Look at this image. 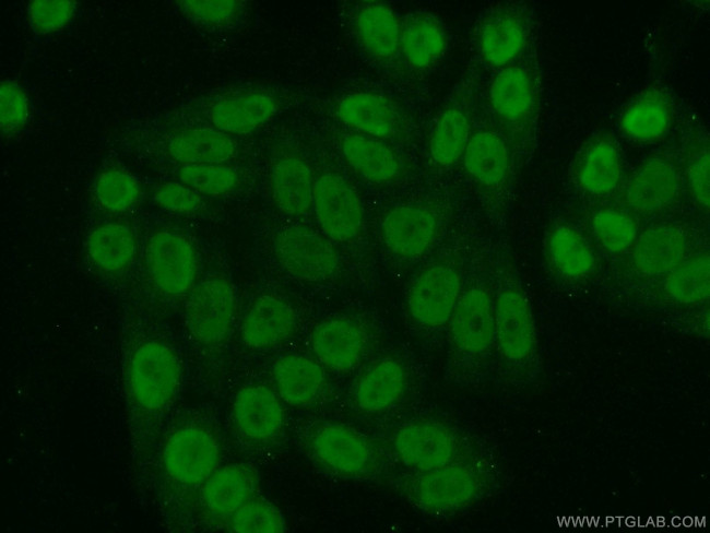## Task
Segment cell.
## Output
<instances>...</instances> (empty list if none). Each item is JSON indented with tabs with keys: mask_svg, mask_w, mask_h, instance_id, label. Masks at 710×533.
<instances>
[{
	"mask_svg": "<svg viewBox=\"0 0 710 533\" xmlns=\"http://www.w3.org/2000/svg\"><path fill=\"white\" fill-rule=\"evenodd\" d=\"M488 474L471 457L426 471L398 475L400 494L418 511L442 517L477 500L488 485Z\"/></svg>",
	"mask_w": 710,
	"mask_h": 533,
	"instance_id": "cell-1",
	"label": "cell"
},
{
	"mask_svg": "<svg viewBox=\"0 0 710 533\" xmlns=\"http://www.w3.org/2000/svg\"><path fill=\"white\" fill-rule=\"evenodd\" d=\"M181 363L176 352L159 340L138 344L125 370L128 404L135 416H156L170 407L180 389Z\"/></svg>",
	"mask_w": 710,
	"mask_h": 533,
	"instance_id": "cell-2",
	"label": "cell"
},
{
	"mask_svg": "<svg viewBox=\"0 0 710 533\" xmlns=\"http://www.w3.org/2000/svg\"><path fill=\"white\" fill-rule=\"evenodd\" d=\"M541 94V72L531 51L493 72L487 87V104L507 139L522 140L534 132Z\"/></svg>",
	"mask_w": 710,
	"mask_h": 533,
	"instance_id": "cell-3",
	"label": "cell"
},
{
	"mask_svg": "<svg viewBox=\"0 0 710 533\" xmlns=\"http://www.w3.org/2000/svg\"><path fill=\"white\" fill-rule=\"evenodd\" d=\"M535 34V15L521 1L497 2L477 19L472 48L477 61L493 72L530 52Z\"/></svg>",
	"mask_w": 710,
	"mask_h": 533,
	"instance_id": "cell-4",
	"label": "cell"
},
{
	"mask_svg": "<svg viewBox=\"0 0 710 533\" xmlns=\"http://www.w3.org/2000/svg\"><path fill=\"white\" fill-rule=\"evenodd\" d=\"M306 450L317 465L346 479H370L384 467V457L367 435L339 422L313 424L306 433Z\"/></svg>",
	"mask_w": 710,
	"mask_h": 533,
	"instance_id": "cell-5",
	"label": "cell"
},
{
	"mask_svg": "<svg viewBox=\"0 0 710 533\" xmlns=\"http://www.w3.org/2000/svg\"><path fill=\"white\" fill-rule=\"evenodd\" d=\"M279 102L268 92L239 86L213 92L190 103L180 121L208 126L230 137H244L264 127Z\"/></svg>",
	"mask_w": 710,
	"mask_h": 533,
	"instance_id": "cell-6",
	"label": "cell"
},
{
	"mask_svg": "<svg viewBox=\"0 0 710 533\" xmlns=\"http://www.w3.org/2000/svg\"><path fill=\"white\" fill-rule=\"evenodd\" d=\"M389 448L404 471H426L468 458L460 433L446 421L414 415L390 430Z\"/></svg>",
	"mask_w": 710,
	"mask_h": 533,
	"instance_id": "cell-7",
	"label": "cell"
},
{
	"mask_svg": "<svg viewBox=\"0 0 710 533\" xmlns=\"http://www.w3.org/2000/svg\"><path fill=\"white\" fill-rule=\"evenodd\" d=\"M144 262L161 294L178 297L194 287L199 258L194 244L185 234L170 228L151 232L145 240Z\"/></svg>",
	"mask_w": 710,
	"mask_h": 533,
	"instance_id": "cell-8",
	"label": "cell"
},
{
	"mask_svg": "<svg viewBox=\"0 0 710 533\" xmlns=\"http://www.w3.org/2000/svg\"><path fill=\"white\" fill-rule=\"evenodd\" d=\"M221 448L216 436L206 427L187 424L167 437L162 452L166 475L176 484L202 485L218 467Z\"/></svg>",
	"mask_w": 710,
	"mask_h": 533,
	"instance_id": "cell-9",
	"label": "cell"
},
{
	"mask_svg": "<svg viewBox=\"0 0 710 533\" xmlns=\"http://www.w3.org/2000/svg\"><path fill=\"white\" fill-rule=\"evenodd\" d=\"M236 315L232 284L212 276L197 284L185 305V323L190 336L203 345H215L229 334Z\"/></svg>",
	"mask_w": 710,
	"mask_h": 533,
	"instance_id": "cell-10",
	"label": "cell"
},
{
	"mask_svg": "<svg viewBox=\"0 0 710 533\" xmlns=\"http://www.w3.org/2000/svg\"><path fill=\"white\" fill-rule=\"evenodd\" d=\"M461 293V279L453 268L430 266L417 275L409 288V317L421 330L434 332L442 329L447 327Z\"/></svg>",
	"mask_w": 710,
	"mask_h": 533,
	"instance_id": "cell-11",
	"label": "cell"
},
{
	"mask_svg": "<svg viewBox=\"0 0 710 533\" xmlns=\"http://www.w3.org/2000/svg\"><path fill=\"white\" fill-rule=\"evenodd\" d=\"M274 252L286 273L307 282L328 280L339 266L333 246L321 234L304 225L282 228L274 240Z\"/></svg>",
	"mask_w": 710,
	"mask_h": 533,
	"instance_id": "cell-12",
	"label": "cell"
},
{
	"mask_svg": "<svg viewBox=\"0 0 710 533\" xmlns=\"http://www.w3.org/2000/svg\"><path fill=\"white\" fill-rule=\"evenodd\" d=\"M312 209L328 238L347 242L359 235L364 220L362 202L341 175L324 173L315 179Z\"/></svg>",
	"mask_w": 710,
	"mask_h": 533,
	"instance_id": "cell-13",
	"label": "cell"
},
{
	"mask_svg": "<svg viewBox=\"0 0 710 533\" xmlns=\"http://www.w3.org/2000/svg\"><path fill=\"white\" fill-rule=\"evenodd\" d=\"M453 351L468 358L483 356L495 343L494 298L482 286L462 291L447 324Z\"/></svg>",
	"mask_w": 710,
	"mask_h": 533,
	"instance_id": "cell-14",
	"label": "cell"
},
{
	"mask_svg": "<svg viewBox=\"0 0 710 533\" xmlns=\"http://www.w3.org/2000/svg\"><path fill=\"white\" fill-rule=\"evenodd\" d=\"M495 343L511 364H523L536 348V329L526 296L516 287L501 288L494 299Z\"/></svg>",
	"mask_w": 710,
	"mask_h": 533,
	"instance_id": "cell-15",
	"label": "cell"
},
{
	"mask_svg": "<svg viewBox=\"0 0 710 533\" xmlns=\"http://www.w3.org/2000/svg\"><path fill=\"white\" fill-rule=\"evenodd\" d=\"M351 28L372 61L386 68L401 66L402 19L392 8L376 1L362 2L352 12Z\"/></svg>",
	"mask_w": 710,
	"mask_h": 533,
	"instance_id": "cell-16",
	"label": "cell"
},
{
	"mask_svg": "<svg viewBox=\"0 0 710 533\" xmlns=\"http://www.w3.org/2000/svg\"><path fill=\"white\" fill-rule=\"evenodd\" d=\"M682 191L681 173L670 158L651 156L630 176L625 200L628 208L640 215H655L678 200Z\"/></svg>",
	"mask_w": 710,
	"mask_h": 533,
	"instance_id": "cell-17",
	"label": "cell"
},
{
	"mask_svg": "<svg viewBox=\"0 0 710 533\" xmlns=\"http://www.w3.org/2000/svg\"><path fill=\"white\" fill-rule=\"evenodd\" d=\"M571 174L576 186L589 196L614 192L623 178V158L615 139L599 133L585 141L573 159Z\"/></svg>",
	"mask_w": 710,
	"mask_h": 533,
	"instance_id": "cell-18",
	"label": "cell"
},
{
	"mask_svg": "<svg viewBox=\"0 0 710 533\" xmlns=\"http://www.w3.org/2000/svg\"><path fill=\"white\" fill-rule=\"evenodd\" d=\"M448 49L442 21L431 12L414 11L402 19L401 66L415 74L431 71Z\"/></svg>",
	"mask_w": 710,
	"mask_h": 533,
	"instance_id": "cell-19",
	"label": "cell"
},
{
	"mask_svg": "<svg viewBox=\"0 0 710 533\" xmlns=\"http://www.w3.org/2000/svg\"><path fill=\"white\" fill-rule=\"evenodd\" d=\"M439 224L436 214L422 205H399L381 223L386 247L401 258L423 254L435 241Z\"/></svg>",
	"mask_w": 710,
	"mask_h": 533,
	"instance_id": "cell-20",
	"label": "cell"
},
{
	"mask_svg": "<svg viewBox=\"0 0 710 533\" xmlns=\"http://www.w3.org/2000/svg\"><path fill=\"white\" fill-rule=\"evenodd\" d=\"M310 345L320 364L338 372H347L363 359L367 335L352 319L330 318L316 325Z\"/></svg>",
	"mask_w": 710,
	"mask_h": 533,
	"instance_id": "cell-21",
	"label": "cell"
},
{
	"mask_svg": "<svg viewBox=\"0 0 710 533\" xmlns=\"http://www.w3.org/2000/svg\"><path fill=\"white\" fill-rule=\"evenodd\" d=\"M232 416L239 435L253 442L275 438L285 421L280 399L263 384L240 389L233 402Z\"/></svg>",
	"mask_w": 710,
	"mask_h": 533,
	"instance_id": "cell-22",
	"label": "cell"
},
{
	"mask_svg": "<svg viewBox=\"0 0 710 533\" xmlns=\"http://www.w3.org/2000/svg\"><path fill=\"white\" fill-rule=\"evenodd\" d=\"M674 114L670 92L661 85H650L626 104L619 116V128L632 141L653 142L667 133Z\"/></svg>",
	"mask_w": 710,
	"mask_h": 533,
	"instance_id": "cell-23",
	"label": "cell"
},
{
	"mask_svg": "<svg viewBox=\"0 0 710 533\" xmlns=\"http://www.w3.org/2000/svg\"><path fill=\"white\" fill-rule=\"evenodd\" d=\"M335 114L342 123L357 133L377 139L394 137L403 119L392 100L374 92H354L341 97Z\"/></svg>",
	"mask_w": 710,
	"mask_h": 533,
	"instance_id": "cell-24",
	"label": "cell"
},
{
	"mask_svg": "<svg viewBox=\"0 0 710 533\" xmlns=\"http://www.w3.org/2000/svg\"><path fill=\"white\" fill-rule=\"evenodd\" d=\"M407 372L397 358L386 357L375 362L357 380L353 401L358 410L380 414L399 406L406 396Z\"/></svg>",
	"mask_w": 710,
	"mask_h": 533,
	"instance_id": "cell-25",
	"label": "cell"
},
{
	"mask_svg": "<svg viewBox=\"0 0 710 533\" xmlns=\"http://www.w3.org/2000/svg\"><path fill=\"white\" fill-rule=\"evenodd\" d=\"M84 249L90 262L97 270L118 273L130 266L137 257L138 233L123 220L98 221L87 229Z\"/></svg>",
	"mask_w": 710,
	"mask_h": 533,
	"instance_id": "cell-26",
	"label": "cell"
},
{
	"mask_svg": "<svg viewBox=\"0 0 710 533\" xmlns=\"http://www.w3.org/2000/svg\"><path fill=\"white\" fill-rule=\"evenodd\" d=\"M688 237L683 227L662 223L638 234L631 258L637 271L644 275L667 274L687 254Z\"/></svg>",
	"mask_w": 710,
	"mask_h": 533,
	"instance_id": "cell-27",
	"label": "cell"
},
{
	"mask_svg": "<svg viewBox=\"0 0 710 533\" xmlns=\"http://www.w3.org/2000/svg\"><path fill=\"white\" fill-rule=\"evenodd\" d=\"M258 485L256 471L246 463L217 467L202 484L203 508L217 518L229 517L253 497Z\"/></svg>",
	"mask_w": 710,
	"mask_h": 533,
	"instance_id": "cell-28",
	"label": "cell"
},
{
	"mask_svg": "<svg viewBox=\"0 0 710 533\" xmlns=\"http://www.w3.org/2000/svg\"><path fill=\"white\" fill-rule=\"evenodd\" d=\"M296 325L297 317L288 303L274 295H262L248 309L240 336L249 347L268 348L289 337Z\"/></svg>",
	"mask_w": 710,
	"mask_h": 533,
	"instance_id": "cell-29",
	"label": "cell"
},
{
	"mask_svg": "<svg viewBox=\"0 0 710 533\" xmlns=\"http://www.w3.org/2000/svg\"><path fill=\"white\" fill-rule=\"evenodd\" d=\"M462 157L468 174L484 187L497 188L508 177L510 150L500 131L488 127L472 131Z\"/></svg>",
	"mask_w": 710,
	"mask_h": 533,
	"instance_id": "cell-30",
	"label": "cell"
},
{
	"mask_svg": "<svg viewBox=\"0 0 710 533\" xmlns=\"http://www.w3.org/2000/svg\"><path fill=\"white\" fill-rule=\"evenodd\" d=\"M272 376L281 399L296 407L317 403L327 389V378L321 366L299 354L280 357L274 363Z\"/></svg>",
	"mask_w": 710,
	"mask_h": 533,
	"instance_id": "cell-31",
	"label": "cell"
},
{
	"mask_svg": "<svg viewBox=\"0 0 710 533\" xmlns=\"http://www.w3.org/2000/svg\"><path fill=\"white\" fill-rule=\"evenodd\" d=\"M315 179L300 157L279 158L271 170V193L277 210L287 216H301L312 208Z\"/></svg>",
	"mask_w": 710,
	"mask_h": 533,
	"instance_id": "cell-32",
	"label": "cell"
},
{
	"mask_svg": "<svg viewBox=\"0 0 710 533\" xmlns=\"http://www.w3.org/2000/svg\"><path fill=\"white\" fill-rule=\"evenodd\" d=\"M469 105L461 98L446 104L436 117L429 135V155L433 162L447 167L462 155L472 134Z\"/></svg>",
	"mask_w": 710,
	"mask_h": 533,
	"instance_id": "cell-33",
	"label": "cell"
},
{
	"mask_svg": "<svg viewBox=\"0 0 710 533\" xmlns=\"http://www.w3.org/2000/svg\"><path fill=\"white\" fill-rule=\"evenodd\" d=\"M341 151L346 163L370 182L387 183L401 173L399 157L380 139L351 133L342 139Z\"/></svg>",
	"mask_w": 710,
	"mask_h": 533,
	"instance_id": "cell-34",
	"label": "cell"
},
{
	"mask_svg": "<svg viewBox=\"0 0 710 533\" xmlns=\"http://www.w3.org/2000/svg\"><path fill=\"white\" fill-rule=\"evenodd\" d=\"M143 189L139 178L120 165H108L94 177L92 197L96 206L111 215H126L139 208Z\"/></svg>",
	"mask_w": 710,
	"mask_h": 533,
	"instance_id": "cell-35",
	"label": "cell"
},
{
	"mask_svg": "<svg viewBox=\"0 0 710 533\" xmlns=\"http://www.w3.org/2000/svg\"><path fill=\"white\" fill-rule=\"evenodd\" d=\"M546 249L552 265L566 277L585 276L595 266V257L590 244L570 224H557L551 229Z\"/></svg>",
	"mask_w": 710,
	"mask_h": 533,
	"instance_id": "cell-36",
	"label": "cell"
},
{
	"mask_svg": "<svg viewBox=\"0 0 710 533\" xmlns=\"http://www.w3.org/2000/svg\"><path fill=\"white\" fill-rule=\"evenodd\" d=\"M175 8L194 27L222 34L242 24L247 4L240 0H178Z\"/></svg>",
	"mask_w": 710,
	"mask_h": 533,
	"instance_id": "cell-37",
	"label": "cell"
},
{
	"mask_svg": "<svg viewBox=\"0 0 710 533\" xmlns=\"http://www.w3.org/2000/svg\"><path fill=\"white\" fill-rule=\"evenodd\" d=\"M75 0H31L24 4L26 28L34 40L50 39L70 29L81 16Z\"/></svg>",
	"mask_w": 710,
	"mask_h": 533,
	"instance_id": "cell-38",
	"label": "cell"
},
{
	"mask_svg": "<svg viewBox=\"0 0 710 533\" xmlns=\"http://www.w3.org/2000/svg\"><path fill=\"white\" fill-rule=\"evenodd\" d=\"M35 104L29 90L17 79L0 83V130L2 138L25 134L35 121Z\"/></svg>",
	"mask_w": 710,
	"mask_h": 533,
	"instance_id": "cell-39",
	"label": "cell"
},
{
	"mask_svg": "<svg viewBox=\"0 0 710 533\" xmlns=\"http://www.w3.org/2000/svg\"><path fill=\"white\" fill-rule=\"evenodd\" d=\"M665 291L676 301L696 304L705 300L710 292V259L708 253L685 258L670 271Z\"/></svg>",
	"mask_w": 710,
	"mask_h": 533,
	"instance_id": "cell-40",
	"label": "cell"
},
{
	"mask_svg": "<svg viewBox=\"0 0 710 533\" xmlns=\"http://www.w3.org/2000/svg\"><path fill=\"white\" fill-rule=\"evenodd\" d=\"M176 179L202 197L223 198L241 185L238 168L229 163L177 166Z\"/></svg>",
	"mask_w": 710,
	"mask_h": 533,
	"instance_id": "cell-41",
	"label": "cell"
},
{
	"mask_svg": "<svg viewBox=\"0 0 710 533\" xmlns=\"http://www.w3.org/2000/svg\"><path fill=\"white\" fill-rule=\"evenodd\" d=\"M591 229L601 247L614 254L631 249L638 236L634 215L616 206L597 209L591 217Z\"/></svg>",
	"mask_w": 710,
	"mask_h": 533,
	"instance_id": "cell-42",
	"label": "cell"
},
{
	"mask_svg": "<svg viewBox=\"0 0 710 533\" xmlns=\"http://www.w3.org/2000/svg\"><path fill=\"white\" fill-rule=\"evenodd\" d=\"M229 528L239 533H279L287 530L282 512L271 502L255 497L230 516Z\"/></svg>",
	"mask_w": 710,
	"mask_h": 533,
	"instance_id": "cell-43",
	"label": "cell"
},
{
	"mask_svg": "<svg viewBox=\"0 0 710 533\" xmlns=\"http://www.w3.org/2000/svg\"><path fill=\"white\" fill-rule=\"evenodd\" d=\"M151 197L157 208L180 215L196 214L204 205L202 196L177 179L157 183Z\"/></svg>",
	"mask_w": 710,
	"mask_h": 533,
	"instance_id": "cell-44",
	"label": "cell"
},
{
	"mask_svg": "<svg viewBox=\"0 0 710 533\" xmlns=\"http://www.w3.org/2000/svg\"><path fill=\"white\" fill-rule=\"evenodd\" d=\"M686 179L697 205L705 212L710 206V157L708 146L696 150L688 161Z\"/></svg>",
	"mask_w": 710,
	"mask_h": 533,
	"instance_id": "cell-45",
	"label": "cell"
}]
</instances>
